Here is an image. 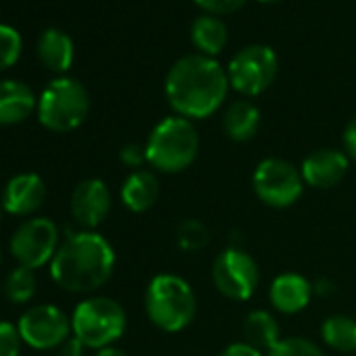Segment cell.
I'll return each instance as SVG.
<instances>
[{"label":"cell","mask_w":356,"mask_h":356,"mask_svg":"<svg viewBox=\"0 0 356 356\" xmlns=\"http://www.w3.org/2000/svg\"><path fill=\"white\" fill-rule=\"evenodd\" d=\"M229 86V74L214 57L206 55L181 57L165 76L168 103L187 120H204L216 113Z\"/></svg>","instance_id":"1"},{"label":"cell","mask_w":356,"mask_h":356,"mask_svg":"<svg viewBox=\"0 0 356 356\" xmlns=\"http://www.w3.org/2000/svg\"><path fill=\"white\" fill-rule=\"evenodd\" d=\"M115 268V252L105 237L92 231L70 235L51 262L53 281L70 293H88L103 287Z\"/></svg>","instance_id":"2"},{"label":"cell","mask_w":356,"mask_h":356,"mask_svg":"<svg viewBox=\"0 0 356 356\" xmlns=\"http://www.w3.org/2000/svg\"><path fill=\"white\" fill-rule=\"evenodd\" d=\"M145 310L149 321L161 331H183L197 312L193 287L178 275H157L145 291Z\"/></svg>","instance_id":"3"},{"label":"cell","mask_w":356,"mask_h":356,"mask_svg":"<svg viewBox=\"0 0 356 356\" xmlns=\"http://www.w3.org/2000/svg\"><path fill=\"white\" fill-rule=\"evenodd\" d=\"M147 161L165 174L187 170L200 153V134L191 120L172 115L161 120L145 145Z\"/></svg>","instance_id":"4"},{"label":"cell","mask_w":356,"mask_h":356,"mask_svg":"<svg viewBox=\"0 0 356 356\" xmlns=\"http://www.w3.org/2000/svg\"><path fill=\"white\" fill-rule=\"evenodd\" d=\"M126 331V312L111 298H88L80 302L72 314V333L95 350L109 348Z\"/></svg>","instance_id":"5"},{"label":"cell","mask_w":356,"mask_h":356,"mask_svg":"<svg viewBox=\"0 0 356 356\" xmlns=\"http://www.w3.org/2000/svg\"><path fill=\"white\" fill-rule=\"evenodd\" d=\"M90 99L86 88L74 78L53 80L38 99V122L53 132L76 130L88 115Z\"/></svg>","instance_id":"6"},{"label":"cell","mask_w":356,"mask_h":356,"mask_svg":"<svg viewBox=\"0 0 356 356\" xmlns=\"http://www.w3.org/2000/svg\"><path fill=\"white\" fill-rule=\"evenodd\" d=\"M254 191L262 204L283 210L300 200L304 191V176L293 163L268 157L262 159L254 172Z\"/></svg>","instance_id":"7"},{"label":"cell","mask_w":356,"mask_h":356,"mask_svg":"<svg viewBox=\"0 0 356 356\" xmlns=\"http://www.w3.org/2000/svg\"><path fill=\"white\" fill-rule=\"evenodd\" d=\"M279 59L275 51L266 44H248L243 47L229 63V84L245 95H262L277 78Z\"/></svg>","instance_id":"8"},{"label":"cell","mask_w":356,"mask_h":356,"mask_svg":"<svg viewBox=\"0 0 356 356\" xmlns=\"http://www.w3.org/2000/svg\"><path fill=\"white\" fill-rule=\"evenodd\" d=\"M59 250V229L49 218H32L17 227L11 237V254L19 266L42 268Z\"/></svg>","instance_id":"9"},{"label":"cell","mask_w":356,"mask_h":356,"mask_svg":"<svg viewBox=\"0 0 356 356\" xmlns=\"http://www.w3.org/2000/svg\"><path fill=\"white\" fill-rule=\"evenodd\" d=\"M212 279L216 289L229 300H250L260 283L256 260L239 248H229L212 264Z\"/></svg>","instance_id":"10"},{"label":"cell","mask_w":356,"mask_h":356,"mask_svg":"<svg viewBox=\"0 0 356 356\" xmlns=\"http://www.w3.org/2000/svg\"><path fill=\"white\" fill-rule=\"evenodd\" d=\"M17 329L22 339L34 350H51L72 335V318L53 304H38L22 314Z\"/></svg>","instance_id":"11"},{"label":"cell","mask_w":356,"mask_h":356,"mask_svg":"<svg viewBox=\"0 0 356 356\" xmlns=\"http://www.w3.org/2000/svg\"><path fill=\"white\" fill-rule=\"evenodd\" d=\"M111 210V193L107 185L99 178H86L82 181L70 200V212L76 225L90 231L97 229Z\"/></svg>","instance_id":"12"},{"label":"cell","mask_w":356,"mask_h":356,"mask_svg":"<svg viewBox=\"0 0 356 356\" xmlns=\"http://www.w3.org/2000/svg\"><path fill=\"white\" fill-rule=\"evenodd\" d=\"M350 168V159L343 151L337 149H318L312 151L302 161L304 183L314 189H331L346 176Z\"/></svg>","instance_id":"13"},{"label":"cell","mask_w":356,"mask_h":356,"mask_svg":"<svg viewBox=\"0 0 356 356\" xmlns=\"http://www.w3.org/2000/svg\"><path fill=\"white\" fill-rule=\"evenodd\" d=\"M47 197L44 181L38 174H17L3 191V208L13 216L34 214Z\"/></svg>","instance_id":"14"},{"label":"cell","mask_w":356,"mask_h":356,"mask_svg":"<svg viewBox=\"0 0 356 356\" xmlns=\"http://www.w3.org/2000/svg\"><path fill=\"white\" fill-rule=\"evenodd\" d=\"M312 293H314V287L310 285V281L296 273L279 275L270 285V302L279 312H285V314H296L304 310Z\"/></svg>","instance_id":"15"},{"label":"cell","mask_w":356,"mask_h":356,"mask_svg":"<svg viewBox=\"0 0 356 356\" xmlns=\"http://www.w3.org/2000/svg\"><path fill=\"white\" fill-rule=\"evenodd\" d=\"M38 107L32 88L19 80H0V124L13 126L30 118Z\"/></svg>","instance_id":"16"},{"label":"cell","mask_w":356,"mask_h":356,"mask_svg":"<svg viewBox=\"0 0 356 356\" xmlns=\"http://www.w3.org/2000/svg\"><path fill=\"white\" fill-rule=\"evenodd\" d=\"M122 202L130 212H147L155 206L159 197V183L153 172L149 170H134L122 185Z\"/></svg>","instance_id":"17"},{"label":"cell","mask_w":356,"mask_h":356,"mask_svg":"<svg viewBox=\"0 0 356 356\" xmlns=\"http://www.w3.org/2000/svg\"><path fill=\"white\" fill-rule=\"evenodd\" d=\"M38 57L47 70L63 74L74 63V42L61 30H47L38 40Z\"/></svg>","instance_id":"18"},{"label":"cell","mask_w":356,"mask_h":356,"mask_svg":"<svg viewBox=\"0 0 356 356\" xmlns=\"http://www.w3.org/2000/svg\"><path fill=\"white\" fill-rule=\"evenodd\" d=\"M225 134L235 143H245L256 136L260 128V111L250 101H235L222 115Z\"/></svg>","instance_id":"19"},{"label":"cell","mask_w":356,"mask_h":356,"mask_svg":"<svg viewBox=\"0 0 356 356\" xmlns=\"http://www.w3.org/2000/svg\"><path fill=\"white\" fill-rule=\"evenodd\" d=\"M191 40H193L195 49L200 51V55L214 57L227 47L229 32H227V26L222 24L220 17L202 15L191 26Z\"/></svg>","instance_id":"20"},{"label":"cell","mask_w":356,"mask_h":356,"mask_svg":"<svg viewBox=\"0 0 356 356\" xmlns=\"http://www.w3.org/2000/svg\"><path fill=\"white\" fill-rule=\"evenodd\" d=\"M279 323L275 321V316L266 310H254L245 316L243 323V335L245 341L254 348L262 350H273L281 339H279Z\"/></svg>","instance_id":"21"},{"label":"cell","mask_w":356,"mask_h":356,"mask_svg":"<svg viewBox=\"0 0 356 356\" xmlns=\"http://www.w3.org/2000/svg\"><path fill=\"white\" fill-rule=\"evenodd\" d=\"M323 341L337 352H356V321L343 314L329 316L321 327Z\"/></svg>","instance_id":"22"},{"label":"cell","mask_w":356,"mask_h":356,"mask_svg":"<svg viewBox=\"0 0 356 356\" xmlns=\"http://www.w3.org/2000/svg\"><path fill=\"white\" fill-rule=\"evenodd\" d=\"M5 298L15 304H26L36 293V275L32 268L17 266L5 279Z\"/></svg>","instance_id":"23"},{"label":"cell","mask_w":356,"mask_h":356,"mask_svg":"<svg viewBox=\"0 0 356 356\" xmlns=\"http://www.w3.org/2000/svg\"><path fill=\"white\" fill-rule=\"evenodd\" d=\"M176 241L185 252H200L210 243V231L197 218H187L176 229Z\"/></svg>","instance_id":"24"},{"label":"cell","mask_w":356,"mask_h":356,"mask_svg":"<svg viewBox=\"0 0 356 356\" xmlns=\"http://www.w3.org/2000/svg\"><path fill=\"white\" fill-rule=\"evenodd\" d=\"M22 55V36L15 28L0 24V72L17 63Z\"/></svg>","instance_id":"25"},{"label":"cell","mask_w":356,"mask_h":356,"mask_svg":"<svg viewBox=\"0 0 356 356\" xmlns=\"http://www.w3.org/2000/svg\"><path fill=\"white\" fill-rule=\"evenodd\" d=\"M268 356H325V354L310 339H304V337H287V339H281L268 352Z\"/></svg>","instance_id":"26"},{"label":"cell","mask_w":356,"mask_h":356,"mask_svg":"<svg viewBox=\"0 0 356 356\" xmlns=\"http://www.w3.org/2000/svg\"><path fill=\"white\" fill-rule=\"evenodd\" d=\"M22 341L17 325L0 323V356H19Z\"/></svg>","instance_id":"27"},{"label":"cell","mask_w":356,"mask_h":356,"mask_svg":"<svg viewBox=\"0 0 356 356\" xmlns=\"http://www.w3.org/2000/svg\"><path fill=\"white\" fill-rule=\"evenodd\" d=\"M195 3L208 11L210 15H229V13H235L239 11L248 0H195Z\"/></svg>","instance_id":"28"},{"label":"cell","mask_w":356,"mask_h":356,"mask_svg":"<svg viewBox=\"0 0 356 356\" xmlns=\"http://www.w3.org/2000/svg\"><path fill=\"white\" fill-rule=\"evenodd\" d=\"M120 159H122L124 165L140 170V165L147 161V149L143 145H138V143H128L126 147H122Z\"/></svg>","instance_id":"29"},{"label":"cell","mask_w":356,"mask_h":356,"mask_svg":"<svg viewBox=\"0 0 356 356\" xmlns=\"http://www.w3.org/2000/svg\"><path fill=\"white\" fill-rule=\"evenodd\" d=\"M220 356H262V352L258 348L250 346L248 341H235V343L227 346Z\"/></svg>","instance_id":"30"},{"label":"cell","mask_w":356,"mask_h":356,"mask_svg":"<svg viewBox=\"0 0 356 356\" xmlns=\"http://www.w3.org/2000/svg\"><path fill=\"white\" fill-rule=\"evenodd\" d=\"M343 145H346V153L356 161V115L348 122L343 130Z\"/></svg>","instance_id":"31"},{"label":"cell","mask_w":356,"mask_h":356,"mask_svg":"<svg viewBox=\"0 0 356 356\" xmlns=\"http://www.w3.org/2000/svg\"><path fill=\"white\" fill-rule=\"evenodd\" d=\"M84 348H86V346L72 333V335L59 346V356H82Z\"/></svg>","instance_id":"32"},{"label":"cell","mask_w":356,"mask_h":356,"mask_svg":"<svg viewBox=\"0 0 356 356\" xmlns=\"http://www.w3.org/2000/svg\"><path fill=\"white\" fill-rule=\"evenodd\" d=\"M314 291L316 293H321V296H327V293H333V285L329 283V281H318L316 285H314Z\"/></svg>","instance_id":"33"},{"label":"cell","mask_w":356,"mask_h":356,"mask_svg":"<svg viewBox=\"0 0 356 356\" xmlns=\"http://www.w3.org/2000/svg\"><path fill=\"white\" fill-rule=\"evenodd\" d=\"M95 356H126V352H122V350H118V348L109 346V348H103V350H99Z\"/></svg>","instance_id":"34"},{"label":"cell","mask_w":356,"mask_h":356,"mask_svg":"<svg viewBox=\"0 0 356 356\" xmlns=\"http://www.w3.org/2000/svg\"><path fill=\"white\" fill-rule=\"evenodd\" d=\"M262 3H279V0H262Z\"/></svg>","instance_id":"35"},{"label":"cell","mask_w":356,"mask_h":356,"mask_svg":"<svg viewBox=\"0 0 356 356\" xmlns=\"http://www.w3.org/2000/svg\"><path fill=\"white\" fill-rule=\"evenodd\" d=\"M0 264H3V250H0Z\"/></svg>","instance_id":"36"}]
</instances>
